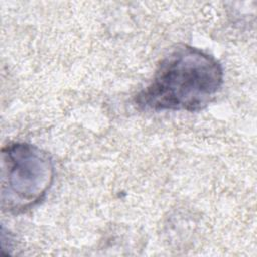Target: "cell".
Masks as SVG:
<instances>
[{
	"instance_id": "6da1fadb",
	"label": "cell",
	"mask_w": 257,
	"mask_h": 257,
	"mask_svg": "<svg viewBox=\"0 0 257 257\" xmlns=\"http://www.w3.org/2000/svg\"><path fill=\"white\" fill-rule=\"evenodd\" d=\"M224 72L220 62L189 45L174 49L159 64L152 81L136 97L149 110L198 111L221 89Z\"/></svg>"
},
{
	"instance_id": "7a4b0ae2",
	"label": "cell",
	"mask_w": 257,
	"mask_h": 257,
	"mask_svg": "<svg viewBox=\"0 0 257 257\" xmlns=\"http://www.w3.org/2000/svg\"><path fill=\"white\" fill-rule=\"evenodd\" d=\"M54 179L50 156L27 143H11L1 152V208L21 213L37 205Z\"/></svg>"
}]
</instances>
